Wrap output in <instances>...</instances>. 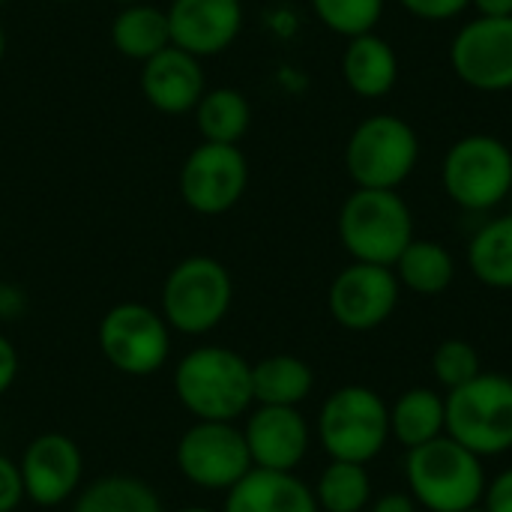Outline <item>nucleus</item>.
Wrapping results in <instances>:
<instances>
[{
    "mask_svg": "<svg viewBox=\"0 0 512 512\" xmlns=\"http://www.w3.org/2000/svg\"><path fill=\"white\" fill-rule=\"evenodd\" d=\"M174 393L195 420L234 423L255 402L252 363L231 348L201 345L177 363Z\"/></svg>",
    "mask_w": 512,
    "mask_h": 512,
    "instance_id": "nucleus-1",
    "label": "nucleus"
},
{
    "mask_svg": "<svg viewBox=\"0 0 512 512\" xmlns=\"http://www.w3.org/2000/svg\"><path fill=\"white\" fill-rule=\"evenodd\" d=\"M405 483L420 510L462 512L483 504L486 468L483 459L441 435L405 456Z\"/></svg>",
    "mask_w": 512,
    "mask_h": 512,
    "instance_id": "nucleus-2",
    "label": "nucleus"
},
{
    "mask_svg": "<svg viewBox=\"0 0 512 512\" xmlns=\"http://www.w3.org/2000/svg\"><path fill=\"white\" fill-rule=\"evenodd\" d=\"M336 231L354 261L393 267L414 240V213L399 189H354L339 207Z\"/></svg>",
    "mask_w": 512,
    "mask_h": 512,
    "instance_id": "nucleus-3",
    "label": "nucleus"
},
{
    "mask_svg": "<svg viewBox=\"0 0 512 512\" xmlns=\"http://www.w3.org/2000/svg\"><path fill=\"white\" fill-rule=\"evenodd\" d=\"M447 198L468 213H489L512 195L510 144L489 132H471L450 144L441 162Z\"/></svg>",
    "mask_w": 512,
    "mask_h": 512,
    "instance_id": "nucleus-4",
    "label": "nucleus"
},
{
    "mask_svg": "<svg viewBox=\"0 0 512 512\" xmlns=\"http://www.w3.org/2000/svg\"><path fill=\"white\" fill-rule=\"evenodd\" d=\"M318 441L333 462L369 465L390 441V405L372 387H339L321 405Z\"/></svg>",
    "mask_w": 512,
    "mask_h": 512,
    "instance_id": "nucleus-5",
    "label": "nucleus"
},
{
    "mask_svg": "<svg viewBox=\"0 0 512 512\" xmlns=\"http://www.w3.org/2000/svg\"><path fill=\"white\" fill-rule=\"evenodd\" d=\"M420 162V135L399 114H372L345 141V171L357 189H399Z\"/></svg>",
    "mask_w": 512,
    "mask_h": 512,
    "instance_id": "nucleus-6",
    "label": "nucleus"
},
{
    "mask_svg": "<svg viewBox=\"0 0 512 512\" xmlns=\"http://www.w3.org/2000/svg\"><path fill=\"white\" fill-rule=\"evenodd\" d=\"M231 300L234 282L228 267L210 255H192L165 276L159 312L171 330L204 336L225 321Z\"/></svg>",
    "mask_w": 512,
    "mask_h": 512,
    "instance_id": "nucleus-7",
    "label": "nucleus"
},
{
    "mask_svg": "<svg viewBox=\"0 0 512 512\" xmlns=\"http://www.w3.org/2000/svg\"><path fill=\"white\" fill-rule=\"evenodd\" d=\"M447 435L474 456H504L512 450V378L480 372L444 396Z\"/></svg>",
    "mask_w": 512,
    "mask_h": 512,
    "instance_id": "nucleus-8",
    "label": "nucleus"
},
{
    "mask_svg": "<svg viewBox=\"0 0 512 512\" xmlns=\"http://www.w3.org/2000/svg\"><path fill=\"white\" fill-rule=\"evenodd\" d=\"M99 348L105 360L132 378L156 375L171 354V327L162 312L144 303H117L99 321Z\"/></svg>",
    "mask_w": 512,
    "mask_h": 512,
    "instance_id": "nucleus-9",
    "label": "nucleus"
},
{
    "mask_svg": "<svg viewBox=\"0 0 512 512\" xmlns=\"http://www.w3.org/2000/svg\"><path fill=\"white\" fill-rule=\"evenodd\" d=\"M174 459L183 480L204 492H228L255 468L243 429L234 423L195 420L180 435Z\"/></svg>",
    "mask_w": 512,
    "mask_h": 512,
    "instance_id": "nucleus-10",
    "label": "nucleus"
},
{
    "mask_svg": "<svg viewBox=\"0 0 512 512\" xmlns=\"http://www.w3.org/2000/svg\"><path fill=\"white\" fill-rule=\"evenodd\" d=\"M453 75L477 93L512 90V15H474L450 42Z\"/></svg>",
    "mask_w": 512,
    "mask_h": 512,
    "instance_id": "nucleus-11",
    "label": "nucleus"
},
{
    "mask_svg": "<svg viewBox=\"0 0 512 512\" xmlns=\"http://www.w3.org/2000/svg\"><path fill=\"white\" fill-rule=\"evenodd\" d=\"M249 186V162L237 144H198L180 168V198L201 216H222L240 204Z\"/></svg>",
    "mask_w": 512,
    "mask_h": 512,
    "instance_id": "nucleus-12",
    "label": "nucleus"
},
{
    "mask_svg": "<svg viewBox=\"0 0 512 512\" xmlns=\"http://www.w3.org/2000/svg\"><path fill=\"white\" fill-rule=\"evenodd\" d=\"M402 297V285L393 267L360 264L351 261L345 270L336 273L327 306L339 327L351 333H369L390 321Z\"/></svg>",
    "mask_w": 512,
    "mask_h": 512,
    "instance_id": "nucleus-13",
    "label": "nucleus"
},
{
    "mask_svg": "<svg viewBox=\"0 0 512 512\" xmlns=\"http://www.w3.org/2000/svg\"><path fill=\"white\" fill-rule=\"evenodd\" d=\"M18 471H21L24 495L33 504H39V507H60L81 486L84 456H81L78 444L69 435H63V432H42V435H36L24 447Z\"/></svg>",
    "mask_w": 512,
    "mask_h": 512,
    "instance_id": "nucleus-14",
    "label": "nucleus"
},
{
    "mask_svg": "<svg viewBox=\"0 0 512 512\" xmlns=\"http://www.w3.org/2000/svg\"><path fill=\"white\" fill-rule=\"evenodd\" d=\"M165 15L171 45L198 60L228 51L243 30V0H171Z\"/></svg>",
    "mask_w": 512,
    "mask_h": 512,
    "instance_id": "nucleus-15",
    "label": "nucleus"
},
{
    "mask_svg": "<svg viewBox=\"0 0 512 512\" xmlns=\"http://www.w3.org/2000/svg\"><path fill=\"white\" fill-rule=\"evenodd\" d=\"M243 438L255 468L288 471V474L297 471V465L306 459L312 444L306 417L297 408H276V405H258L246 417Z\"/></svg>",
    "mask_w": 512,
    "mask_h": 512,
    "instance_id": "nucleus-16",
    "label": "nucleus"
},
{
    "mask_svg": "<svg viewBox=\"0 0 512 512\" xmlns=\"http://www.w3.org/2000/svg\"><path fill=\"white\" fill-rule=\"evenodd\" d=\"M207 90L201 60L177 45L150 57L141 69V93L162 114H189Z\"/></svg>",
    "mask_w": 512,
    "mask_h": 512,
    "instance_id": "nucleus-17",
    "label": "nucleus"
},
{
    "mask_svg": "<svg viewBox=\"0 0 512 512\" xmlns=\"http://www.w3.org/2000/svg\"><path fill=\"white\" fill-rule=\"evenodd\" d=\"M222 512H321L312 486L288 471L252 468L225 492Z\"/></svg>",
    "mask_w": 512,
    "mask_h": 512,
    "instance_id": "nucleus-18",
    "label": "nucleus"
},
{
    "mask_svg": "<svg viewBox=\"0 0 512 512\" xmlns=\"http://www.w3.org/2000/svg\"><path fill=\"white\" fill-rule=\"evenodd\" d=\"M342 78L360 99H384L399 84V54L378 30L345 42Z\"/></svg>",
    "mask_w": 512,
    "mask_h": 512,
    "instance_id": "nucleus-19",
    "label": "nucleus"
},
{
    "mask_svg": "<svg viewBox=\"0 0 512 512\" xmlns=\"http://www.w3.org/2000/svg\"><path fill=\"white\" fill-rule=\"evenodd\" d=\"M447 435V402L432 387H411L390 405V438L417 450Z\"/></svg>",
    "mask_w": 512,
    "mask_h": 512,
    "instance_id": "nucleus-20",
    "label": "nucleus"
},
{
    "mask_svg": "<svg viewBox=\"0 0 512 512\" xmlns=\"http://www.w3.org/2000/svg\"><path fill=\"white\" fill-rule=\"evenodd\" d=\"M315 387V372L306 360L294 354H270L252 366V396L255 405L297 408L309 399Z\"/></svg>",
    "mask_w": 512,
    "mask_h": 512,
    "instance_id": "nucleus-21",
    "label": "nucleus"
},
{
    "mask_svg": "<svg viewBox=\"0 0 512 512\" xmlns=\"http://www.w3.org/2000/svg\"><path fill=\"white\" fill-rule=\"evenodd\" d=\"M111 45L123 57L147 63L150 57H156L159 51H165L171 45L165 9H159L153 3L120 6V12L111 21Z\"/></svg>",
    "mask_w": 512,
    "mask_h": 512,
    "instance_id": "nucleus-22",
    "label": "nucleus"
},
{
    "mask_svg": "<svg viewBox=\"0 0 512 512\" xmlns=\"http://www.w3.org/2000/svg\"><path fill=\"white\" fill-rule=\"evenodd\" d=\"M393 273L402 288L420 294V297H438L444 294L456 279V261L450 249L438 240L414 237L408 249L393 264Z\"/></svg>",
    "mask_w": 512,
    "mask_h": 512,
    "instance_id": "nucleus-23",
    "label": "nucleus"
},
{
    "mask_svg": "<svg viewBox=\"0 0 512 512\" xmlns=\"http://www.w3.org/2000/svg\"><path fill=\"white\" fill-rule=\"evenodd\" d=\"M468 267L486 288L512 291V213L480 225L468 243Z\"/></svg>",
    "mask_w": 512,
    "mask_h": 512,
    "instance_id": "nucleus-24",
    "label": "nucleus"
},
{
    "mask_svg": "<svg viewBox=\"0 0 512 512\" xmlns=\"http://www.w3.org/2000/svg\"><path fill=\"white\" fill-rule=\"evenodd\" d=\"M195 123L204 141L237 144L252 126V105L237 87H213L195 105Z\"/></svg>",
    "mask_w": 512,
    "mask_h": 512,
    "instance_id": "nucleus-25",
    "label": "nucleus"
},
{
    "mask_svg": "<svg viewBox=\"0 0 512 512\" xmlns=\"http://www.w3.org/2000/svg\"><path fill=\"white\" fill-rule=\"evenodd\" d=\"M72 512H165V507L144 480L111 474L81 489Z\"/></svg>",
    "mask_w": 512,
    "mask_h": 512,
    "instance_id": "nucleus-26",
    "label": "nucleus"
},
{
    "mask_svg": "<svg viewBox=\"0 0 512 512\" xmlns=\"http://www.w3.org/2000/svg\"><path fill=\"white\" fill-rule=\"evenodd\" d=\"M312 492L321 512H366L372 504V477L366 465L330 459Z\"/></svg>",
    "mask_w": 512,
    "mask_h": 512,
    "instance_id": "nucleus-27",
    "label": "nucleus"
},
{
    "mask_svg": "<svg viewBox=\"0 0 512 512\" xmlns=\"http://www.w3.org/2000/svg\"><path fill=\"white\" fill-rule=\"evenodd\" d=\"M315 18L336 36L354 39L363 33H375L387 0H309Z\"/></svg>",
    "mask_w": 512,
    "mask_h": 512,
    "instance_id": "nucleus-28",
    "label": "nucleus"
},
{
    "mask_svg": "<svg viewBox=\"0 0 512 512\" xmlns=\"http://www.w3.org/2000/svg\"><path fill=\"white\" fill-rule=\"evenodd\" d=\"M483 372L480 354L471 342L465 339H444L435 354H432V375L435 381L450 393L465 387L468 381H474Z\"/></svg>",
    "mask_w": 512,
    "mask_h": 512,
    "instance_id": "nucleus-29",
    "label": "nucleus"
},
{
    "mask_svg": "<svg viewBox=\"0 0 512 512\" xmlns=\"http://www.w3.org/2000/svg\"><path fill=\"white\" fill-rule=\"evenodd\" d=\"M405 12H411L420 21H453L462 12L471 9V0H399Z\"/></svg>",
    "mask_w": 512,
    "mask_h": 512,
    "instance_id": "nucleus-30",
    "label": "nucleus"
},
{
    "mask_svg": "<svg viewBox=\"0 0 512 512\" xmlns=\"http://www.w3.org/2000/svg\"><path fill=\"white\" fill-rule=\"evenodd\" d=\"M21 501H24V483H21L18 462L0 453V512H15Z\"/></svg>",
    "mask_w": 512,
    "mask_h": 512,
    "instance_id": "nucleus-31",
    "label": "nucleus"
},
{
    "mask_svg": "<svg viewBox=\"0 0 512 512\" xmlns=\"http://www.w3.org/2000/svg\"><path fill=\"white\" fill-rule=\"evenodd\" d=\"M483 507L486 512H512V468L501 471L483 495Z\"/></svg>",
    "mask_w": 512,
    "mask_h": 512,
    "instance_id": "nucleus-32",
    "label": "nucleus"
},
{
    "mask_svg": "<svg viewBox=\"0 0 512 512\" xmlns=\"http://www.w3.org/2000/svg\"><path fill=\"white\" fill-rule=\"evenodd\" d=\"M18 378V351L15 345L0 333V396L15 384Z\"/></svg>",
    "mask_w": 512,
    "mask_h": 512,
    "instance_id": "nucleus-33",
    "label": "nucleus"
},
{
    "mask_svg": "<svg viewBox=\"0 0 512 512\" xmlns=\"http://www.w3.org/2000/svg\"><path fill=\"white\" fill-rule=\"evenodd\" d=\"M366 512H420V504L411 498V492H387L375 498Z\"/></svg>",
    "mask_w": 512,
    "mask_h": 512,
    "instance_id": "nucleus-34",
    "label": "nucleus"
},
{
    "mask_svg": "<svg viewBox=\"0 0 512 512\" xmlns=\"http://www.w3.org/2000/svg\"><path fill=\"white\" fill-rule=\"evenodd\" d=\"M471 9L477 15H489V18H510L512 0H471Z\"/></svg>",
    "mask_w": 512,
    "mask_h": 512,
    "instance_id": "nucleus-35",
    "label": "nucleus"
},
{
    "mask_svg": "<svg viewBox=\"0 0 512 512\" xmlns=\"http://www.w3.org/2000/svg\"><path fill=\"white\" fill-rule=\"evenodd\" d=\"M3 54H6V30L0 24V60H3Z\"/></svg>",
    "mask_w": 512,
    "mask_h": 512,
    "instance_id": "nucleus-36",
    "label": "nucleus"
},
{
    "mask_svg": "<svg viewBox=\"0 0 512 512\" xmlns=\"http://www.w3.org/2000/svg\"><path fill=\"white\" fill-rule=\"evenodd\" d=\"M177 512H216V510H210V507H183V510H177Z\"/></svg>",
    "mask_w": 512,
    "mask_h": 512,
    "instance_id": "nucleus-37",
    "label": "nucleus"
},
{
    "mask_svg": "<svg viewBox=\"0 0 512 512\" xmlns=\"http://www.w3.org/2000/svg\"><path fill=\"white\" fill-rule=\"evenodd\" d=\"M111 3H117V6H132V3H144V0H111Z\"/></svg>",
    "mask_w": 512,
    "mask_h": 512,
    "instance_id": "nucleus-38",
    "label": "nucleus"
},
{
    "mask_svg": "<svg viewBox=\"0 0 512 512\" xmlns=\"http://www.w3.org/2000/svg\"><path fill=\"white\" fill-rule=\"evenodd\" d=\"M462 512H486V507H483V504H477V507H468V510H462Z\"/></svg>",
    "mask_w": 512,
    "mask_h": 512,
    "instance_id": "nucleus-39",
    "label": "nucleus"
},
{
    "mask_svg": "<svg viewBox=\"0 0 512 512\" xmlns=\"http://www.w3.org/2000/svg\"><path fill=\"white\" fill-rule=\"evenodd\" d=\"M3 294H6V285H3V279H0V300H3Z\"/></svg>",
    "mask_w": 512,
    "mask_h": 512,
    "instance_id": "nucleus-40",
    "label": "nucleus"
},
{
    "mask_svg": "<svg viewBox=\"0 0 512 512\" xmlns=\"http://www.w3.org/2000/svg\"><path fill=\"white\" fill-rule=\"evenodd\" d=\"M54 3H75V0H54Z\"/></svg>",
    "mask_w": 512,
    "mask_h": 512,
    "instance_id": "nucleus-41",
    "label": "nucleus"
},
{
    "mask_svg": "<svg viewBox=\"0 0 512 512\" xmlns=\"http://www.w3.org/2000/svg\"><path fill=\"white\" fill-rule=\"evenodd\" d=\"M3 3H6V0H0V6H3Z\"/></svg>",
    "mask_w": 512,
    "mask_h": 512,
    "instance_id": "nucleus-42",
    "label": "nucleus"
}]
</instances>
